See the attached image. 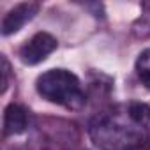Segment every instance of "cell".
<instances>
[{"instance_id":"obj_7","label":"cell","mask_w":150,"mask_h":150,"mask_svg":"<svg viewBox=\"0 0 150 150\" xmlns=\"http://www.w3.org/2000/svg\"><path fill=\"white\" fill-rule=\"evenodd\" d=\"M132 34L136 37H141V39L150 37V2L141 4V16L134 21Z\"/></svg>"},{"instance_id":"obj_2","label":"cell","mask_w":150,"mask_h":150,"mask_svg":"<svg viewBox=\"0 0 150 150\" xmlns=\"http://www.w3.org/2000/svg\"><path fill=\"white\" fill-rule=\"evenodd\" d=\"M37 94L67 110H81L85 106V92L80 80L65 69H50L42 72L35 81Z\"/></svg>"},{"instance_id":"obj_9","label":"cell","mask_w":150,"mask_h":150,"mask_svg":"<svg viewBox=\"0 0 150 150\" xmlns=\"http://www.w3.org/2000/svg\"><path fill=\"white\" fill-rule=\"evenodd\" d=\"M2 62H4V71H2V72H4V83H2V85H4V87H2V92H6L7 87H9V62H7L6 57L2 58Z\"/></svg>"},{"instance_id":"obj_3","label":"cell","mask_w":150,"mask_h":150,"mask_svg":"<svg viewBox=\"0 0 150 150\" xmlns=\"http://www.w3.org/2000/svg\"><path fill=\"white\" fill-rule=\"evenodd\" d=\"M80 132L76 125L62 118H39L34 124V132L28 150H74Z\"/></svg>"},{"instance_id":"obj_4","label":"cell","mask_w":150,"mask_h":150,"mask_svg":"<svg viewBox=\"0 0 150 150\" xmlns=\"http://www.w3.org/2000/svg\"><path fill=\"white\" fill-rule=\"evenodd\" d=\"M55 50H57V39L48 32H39L20 48V60L25 65H35L42 62Z\"/></svg>"},{"instance_id":"obj_8","label":"cell","mask_w":150,"mask_h":150,"mask_svg":"<svg viewBox=\"0 0 150 150\" xmlns=\"http://www.w3.org/2000/svg\"><path fill=\"white\" fill-rule=\"evenodd\" d=\"M136 72H138V78L141 80V83L150 88V48L145 50L138 57V60H136Z\"/></svg>"},{"instance_id":"obj_1","label":"cell","mask_w":150,"mask_h":150,"mask_svg":"<svg viewBox=\"0 0 150 150\" xmlns=\"http://www.w3.org/2000/svg\"><path fill=\"white\" fill-rule=\"evenodd\" d=\"M88 134L99 150H150V106L120 103L97 113Z\"/></svg>"},{"instance_id":"obj_5","label":"cell","mask_w":150,"mask_h":150,"mask_svg":"<svg viewBox=\"0 0 150 150\" xmlns=\"http://www.w3.org/2000/svg\"><path fill=\"white\" fill-rule=\"evenodd\" d=\"M41 9V6L37 2H23L14 6L2 20V34L4 35H11L14 32H18L27 21H30L37 11Z\"/></svg>"},{"instance_id":"obj_6","label":"cell","mask_w":150,"mask_h":150,"mask_svg":"<svg viewBox=\"0 0 150 150\" xmlns=\"http://www.w3.org/2000/svg\"><path fill=\"white\" fill-rule=\"evenodd\" d=\"M30 125V111L21 104H9L4 111V138L21 134Z\"/></svg>"}]
</instances>
